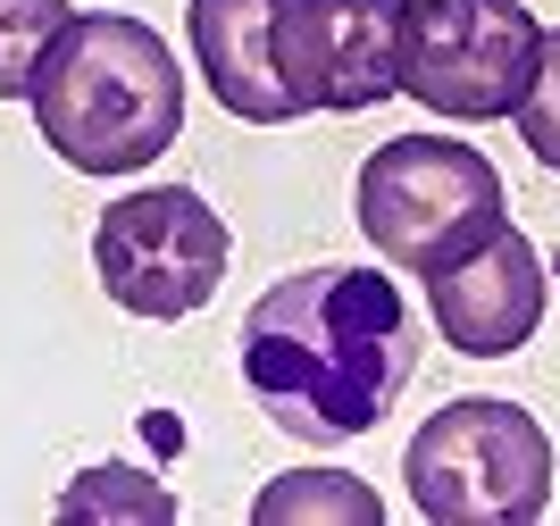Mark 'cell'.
I'll list each match as a JSON object with an SVG mask.
<instances>
[{
    "mask_svg": "<svg viewBox=\"0 0 560 526\" xmlns=\"http://www.w3.org/2000/svg\"><path fill=\"white\" fill-rule=\"evenodd\" d=\"M243 376L293 443H351L419 376V318L376 268L277 276L243 318Z\"/></svg>",
    "mask_w": 560,
    "mask_h": 526,
    "instance_id": "6da1fadb",
    "label": "cell"
},
{
    "mask_svg": "<svg viewBox=\"0 0 560 526\" xmlns=\"http://www.w3.org/2000/svg\"><path fill=\"white\" fill-rule=\"evenodd\" d=\"M34 126L84 176H135L185 135V75L176 50L126 9H84L50 43L34 75Z\"/></svg>",
    "mask_w": 560,
    "mask_h": 526,
    "instance_id": "7a4b0ae2",
    "label": "cell"
},
{
    "mask_svg": "<svg viewBox=\"0 0 560 526\" xmlns=\"http://www.w3.org/2000/svg\"><path fill=\"white\" fill-rule=\"evenodd\" d=\"M410 510L435 526H536L552 510V435L518 401H444L410 452Z\"/></svg>",
    "mask_w": 560,
    "mask_h": 526,
    "instance_id": "3957f363",
    "label": "cell"
},
{
    "mask_svg": "<svg viewBox=\"0 0 560 526\" xmlns=\"http://www.w3.org/2000/svg\"><path fill=\"white\" fill-rule=\"evenodd\" d=\"M351 218L376 252L410 276H444L502 226V176L477 142L452 135H401L376 142L351 184Z\"/></svg>",
    "mask_w": 560,
    "mask_h": 526,
    "instance_id": "277c9868",
    "label": "cell"
},
{
    "mask_svg": "<svg viewBox=\"0 0 560 526\" xmlns=\"http://www.w3.org/2000/svg\"><path fill=\"white\" fill-rule=\"evenodd\" d=\"M536 59L544 25L527 0H419L401 25V92L460 126L518 117Z\"/></svg>",
    "mask_w": 560,
    "mask_h": 526,
    "instance_id": "5b68a950",
    "label": "cell"
},
{
    "mask_svg": "<svg viewBox=\"0 0 560 526\" xmlns=\"http://www.w3.org/2000/svg\"><path fill=\"white\" fill-rule=\"evenodd\" d=\"M226 218H218L192 184H151V192H117L93 218V268L101 293L135 318H192L210 309L226 284Z\"/></svg>",
    "mask_w": 560,
    "mask_h": 526,
    "instance_id": "8992f818",
    "label": "cell"
},
{
    "mask_svg": "<svg viewBox=\"0 0 560 526\" xmlns=\"http://www.w3.org/2000/svg\"><path fill=\"white\" fill-rule=\"evenodd\" d=\"M401 25L410 0H277V75L293 109L360 117L401 92Z\"/></svg>",
    "mask_w": 560,
    "mask_h": 526,
    "instance_id": "52a82bcc",
    "label": "cell"
},
{
    "mask_svg": "<svg viewBox=\"0 0 560 526\" xmlns=\"http://www.w3.org/2000/svg\"><path fill=\"white\" fill-rule=\"evenodd\" d=\"M544 301H552L544 293V259L511 218H502L468 259H452L444 276H427L435 335H444L460 360H511L518 343H536Z\"/></svg>",
    "mask_w": 560,
    "mask_h": 526,
    "instance_id": "ba28073f",
    "label": "cell"
},
{
    "mask_svg": "<svg viewBox=\"0 0 560 526\" xmlns=\"http://www.w3.org/2000/svg\"><path fill=\"white\" fill-rule=\"evenodd\" d=\"M277 0H192L185 9V34H192V59H201V84L218 92V109L243 117V126H284L293 92L277 75Z\"/></svg>",
    "mask_w": 560,
    "mask_h": 526,
    "instance_id": "9c48e42d",
    "label": "cell"
},
{
    "mask_svg": "<svg viewBox=\"0 0 560 526\" xmlns=\"http://www.w3.org/2000/svg\"><path fill=\"white\" fill-rule=\"evenodd\" d=\"M252 518H259V526H376V518H385V502H376L360 477H335V468H302V477L259 484Z\"/></svg>",
    "mask_w": 560,
    "mask_h": 526,
    "instance_id": "30bf717a",
    "label": "cell"
},
{
    "mask_svg": "<svg viewBox=\"0 0 560 526\" xmlns=\"http://www.w3.org/2000/svg\"><path fill=\"white\" fill-rule=\"evenodd\" d=\"M59 518H84V526H101V518L167 526V518H176V493L151 484V477H135V468H93V477H75L68 493H59Z\"/></svg>",
    "mask_w": 560,
    "mask_h": 526,
    "instance_id": "8fae6325",
    "label": "cell"
},
{
    "mask_svg": "<svg viewBox=\"0 0 560 526\" xmlns=\"http://www.w3.org/2000/svg\"><path fill=\"white\" fill-rule=\"evenodd\" d=\"M68 0H0V101H18V92H34V75H43L50 43L68 34Z\"/></svg>",
    "mask_w": 560,
    "mask_h": 526,
    "instance_id": "7c38bea8",
    "label": "cell"
},
{
    "mask_svg": "<svg viewBox=\"0 0 560 526\" xmlns=\"http://www.w3.org/2000/svg\"><path fill=\"white\" fill-rule=\"evenodd\" d=\"M518 142L536 151V167L560 176V34H544L536 84H527V101H518Z\"/></svg>",
    "mask_w": 560,
    "mask_h": 526,
    "instance_id": "4fadbf2b",
    "label": "cell"
}]
</instances>
